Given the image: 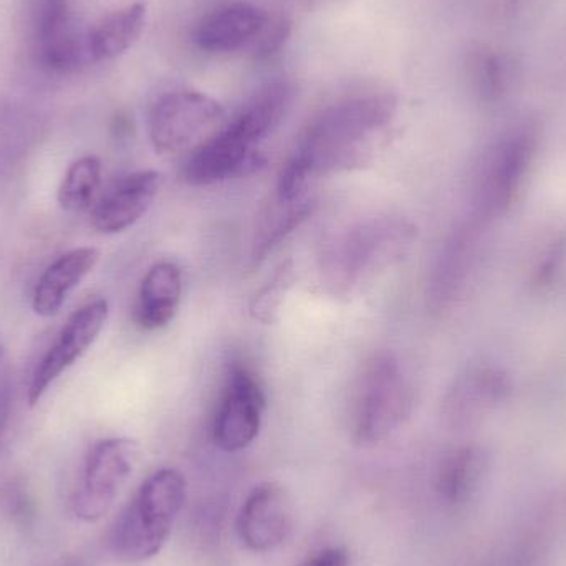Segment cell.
<instances>
[{"mask_svg":"<svg viewBox=\"0 0 566 566\" xmlns=\"http://www.w3.org/2000/svg\"><path fill=\"white\" fill-rule=\"evenodd\" d=\"M33 29L36 50L46 69L62 73L75 69L80 45L72 29L66 0H36Z\"/></svg>","mask_w":566,"mask_h":566,"instance_id":"cell-15","label":"cell"},{"mask_svg":"<svg viewBox=\"0 0 566 566\" xmlns=\"http://www.w3.org/2000/svg\"><path fill=\"white\" fill-rule=\"evenodd\" d=\"M396 109L398 102L389 93L352 96L323 108L282 166L275 195L305 198L313 179L369 165L386 145Z\"/></svg>","mask_w":566,"mask_h":566,"instance_id":"cell-1","label":"cell"},{"mask_svg":"<svg viewBox=\"0 0 566 566\" xmlns=\"http://www.w3.org/2000/svg\"><path fill=\"white\" fill-rule=\"evenodd\" d=\"M186 499V481L175 469L149 475L109 535V548L125 564H142L165 547Z\"/></svg>","mask_w":566,"mask_h":566,"instance_id":"cell-4","label":"cell"},{"mask_svg":"<svg viewBox=\"0 0 566 566\" xmlns=\"http://www.w3.org/2000/svg\"><path fill=\"white\" fill-rule=\"evenodd\" d=\"M138 444L128 438L96 442L86 455L82 484L73 499V512L80 521L98 522L108 514L119 491L132 478L138 462Z\"/></svg>","mask_w":566,"mask_h":566,"instance_id":"cell-7","label":"cell"},{"mask_svg":"<svg viewBox=\"0 0 566 566\" xmlns=\"http://www.w3.org/2000/svg\"><path fill=\"white\" fill-rule=\"evenodd\" d=\"M512 395V379L494 365L465 369L449 388L444 415L454 424H472L504 405Z\"/></svg>","mask_w":566,"mask_h":566,"instance_id":"cell-12","label":"cell"},{"mask_svg":"<svg viewBox=\"0 0 566 566\" xmlns=\"http://www.w3.org/2000/svg\"><path fill=\"white\" fill-rule=\"evenodd\" d=\"M472 69L479 93L485 99L501 98L509 83L507 65L504 60L494 53H479L472 62Z\"/></svg>","mask_w":566,"mask_h":566,"instance_id":"cell-23","label":"cell"},{"mask_svg":"<svg viewBox=\"0 0 566 566\" xmlns=\"http://www.w3.org/2000/svg\"><path fill=\"white\" fill-rule=\"evenodd\" d=\"M56 566H88V565L83 564V562H80V560H69V562H63V564H60Z\"/></svg>","mask_w":566,"mask_h":566,"instance_id":"cell-27","label":"cell"},{"mask_svg":"<svg viewBox=\"0 0 566 566\" xmlns=\"http://www.w3.org/2000/svg\"><path fill=\"white\" fill-rule=\"evenodd\" d=\"M415 239V228L401 219L358 222L333 235L319 254V275L333 295H348L366 279L398 261Z\"/></svg>","mask_w":566,"mask_h":566,"instance_id":"cell-3","label":"cell"},{"mask_svg":"<svg viewBox=\"0 0 566 566\" xmlns=\"http://www.w3.org/2000/svg\"><path fill=\"white\" fill-rule=\"evenodd\" d=\"M289 103L285 82L259 90L231 123L189 155L182 179L191 186H211L244 175L258 163L259 145L281 123Z\"/></svg>","mask_w":566,"mask_h":566,"instance_id":"cell-2","label":"cell"},{"mask_svg":"<svg viewBox=\"0 0 566 566\" xmlns=\"http://www.w3.org/2000/svg\"><path fill=\"white\" fill-rule=\"evenodd\" d=\"M102 188V161L88 155L76 159L69 166L60 182L56 201L66 212H80L92 209Z\"/></svg>","mask_w":566,"mask_h":566,"instance_id":"cell-21","label":"cell"},{"mask_svg":"<svg viewBox=\"0 0 566 566\" xmlns=\"http://www.w3.org/2000/svg\"><path fill=\"white\" fill-rule=\"evenodd\" d=\"M415 388L396 356L389 353L366 363L356 382L353 428L356 441L376 444L395 434L411 416Z\"/></svg>","mask_w":566,"mask_h":566,"instance_id":"cell-5","label":"cell"},{"mask_svg":"<svg viewBox=\"0 0 566 566\" xmlns=\"http://www.w3.org/2000/svg\"><path fill=\"white\" fill-rule=\"evenodd\" d=\"M163 186L158 171H136L118 179L90 209V222L102 234L128 231L151 208Z\"/></svg>","mask_w":566,"mask_h":566,"instance_id":"cell-11","label":"cell"},{"mask_svg":"<svg viewBox=\"0 0 566 566\" xmlns=\"http://www.w3.org/2000/svg\"><path fill=\"white\" fill-rule=\"evenodd\" d=\"M292 525V502L277 484H262L252 491L239 515V535L245 547L265 554L285 541Z\"/></svg>","mask_w":566,"mask_h":566,"instance_id":"cell-13","label":"cell"},{"mask_svg":"<svg viewBox=\"0 0 566 566\" xmlns=\"http://www.w3.org/2000/svg\"><path fill=\"white\" fill-rule=\"evenodd\" d=\"M108 316L109 305L105 298L92 300L70 315L30 379L27 391L30 408H35L50 386L95 345Z\"/></svg>","mask_w":566,"mask_h":566,"instance_id":"cell-10","label":"cell"},{"mask_svg":"<svg viewBox=\"0 0 566 566\" xmlns=\"http://www.w3.org/2000/svg\"><path fill=\"white\" fill-rule=\"evenodd\" d=\"M99 261L98 249L78 248L60 255L45 269L33 289V312L43 318L55 316L73 290L80 285Z\"/></svg>","mask_w":566,"mask_h":566,"instance_id":"cell-16","label":"cell"},{"mask_svg":"<svg viewBox=\"0 0 566 566\" xmlns=\"http://www.w3.org/2000/svg\"><path fill=\"white\" fill-rule=\"evenodd\" d=\"M313 199H283L275 195L259 216L252 239L251 262L261 265L312 214Z\"/></svg>","mask_w":566,"mask_h":566,"instance_id":"cell-18","label":"cell"},{"mask_svg":"<svg viewBox=\"0 0 566 566\" xmlns=\"http://www.w3.org/2000/svg\"><path fill=\"white\" fill-rule=\"evenodd\" d=\"M305 566H348V555L342 548H326L316 554Z\"/></svg>","mask_w":566,"mask_h":566,"instance_id":"cell-25","label":"cell"},{"mask_svg":"<svg viewBox=\"0 0 566 566\" xmlns=\"http://www.w3.org/2000/svg\"><path fill=\"white\" fill-rule=\"evenodd\" d=\"M265 408L268 396L254 369L242 361L232 363L216 415V444L226 452L242 451L251 446L261 432Z\"/></svg>","mask_w":566,"mask_h":566,"instance_id":"cell-9","label":"cell"},{"mask_svg":"<svg viewBox=\"0 0 566 566\" xmlns=\"http://www.w3.org/2000/svg\"><path fill=\"white\" fill-rule=\"evenodd\" d=\"M228 125L221 103L201 92L163 95L149 113V138L159 155L196 151Z\"/></svg>","mask_w":566,"mask_h":566,"instance_id":"cell-6","label":"cell"},{"mask_svg":"<svg viewBox=\"0 0 566 566\" xmlns=\"http://www.w3.org/2000/svg\"><path fill=\"white\" fill-rule=\"evenodd\" d=\"M146 13L145 3L136 2L103 17L88 36V52L93 60L106 62L128 52L145 30Z\"/></svg>","mask_w":566,"mask_h":566,"instance_id":"cell-19","label":"cell"},{"mask_svg":"<svg viewBox=\"0 0 566 566\" xmlns=\"http://www.w3.org/2000/svg\"><path fill=\"white\" fill-rule=\"evenodd\" d=\"M537 151V135L518 128L505 135L489 153L479 179L478 205L482 219L504 214L525 185Z\"/></svg>","mask_w":566,"mask_h":566,"instance_id":"cell-8","label":"cell"},{"mask_svg":"<svg viewBox=\"0 0 566 566\" xmlns=\"http://www.w3.org/2000/svg\"><path fill=\"white\" fill-rule=\"evenodd\" d=\"M268 23V13L259 7L245 2L229 3L199 22L195 42L209 53L238 52L254 43Z\"/></svg>","mask_w":566,"mask_h":566,"instance_id":"cell-14","label":"cell"},{"mask_svg":"<svg viewBox=\"0 0 566 566\" xmlns=\"http://www.w3.org/2000/svg\"><path fill=\"white\" fill-rule=\"evenodd\" d=\"M182 296V272L172 262L153 265L138 290L135 323L146 332L165 328L178 313Z\"/></svg>","mask_w":566,"mask_h":566,"instance_id":"cell-17","label":"cell"},{"mask_svg":"<svg viewBox=\"0 0 566 566\" xmlns=\"http://www.w3.org/2000/svg\"><path fill=\"white\" fill-rule=\"evenodd\" d=\"M9 396H7V388L0 391V438L6 431L7 419H9Z\"/></svg>","mask_w":566,"mask_h":566,"instance_id":"cell-26","label":"cell"},{"mask_svg":"<svg viewBox=\"0 0 566 566\" xmlns=\"http://www.w3.org/2000/svg\"><path fill=\"white\" fill-rule=\"evenodd\" d=\"M489 461L479 446H462L446 455L438 472V492L448 504L468 502L484 481Z\"/></svg>","mask_w":566,"mask_h":566,"instance_id":"cell-20","label":"cell"},{"mask_svg":"<svg viewBox=\"0 0 566 566\" xmlns=\"http://www.w3.org/2000/svg\"><path fill=\"white\" fill-rule=\"evenodd\" d=\"M286 36H289V23L282 22V20L272 23L271 20H269L261 35L252 43V45H254L255 56H259V59H268V56L274 55V53L281 49L282 43L285 42Z\"/></svg>","mask_w":566,"mask_h":566,"instance_id":"cell-24","label":"cell"},{"mask_svg":"<svg viewBox=\"0 0 566 566\" xmlns=\"http://www.w3.org/2000/svg\"><path fill=\"white\" fill-rule=\"evenodd\" d=\"M296 275L292 261L283 262L277 271L272 274L269 282L255 292L252 296L249 312L255 322L272 325L281 318L283 305H285L286 295L292 286L295 285Z\"/></svg>","mask_w":566,"mask_h":566,"instance_id":"cell-22","label":"cell"}]
</instances>
